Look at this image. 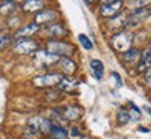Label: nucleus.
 Returning <instances> with one entry per match:
<instances>
[{
  "mask_svg": "<svg viewBox=\"0 0 151 139\" xmlns=\"http://www.w3.org/2000/svg\"><path fill=\"white\" fill-rule=\"evenodd\" d=\"M133 33L128 32V31H122V32L115 33L114 36L111 38V46L112 49L119 53H125L132 49L133 45Z\"/></svg>",
  "mask_w": 151,
  "mask_h": 139,
  "instance_id": "obj_1",
  "label": "nucleus"
},
{
  "mask_svg": "<svg viewBox=\"0 0 151 139\" xmlns=\"http://www.w3.org/2000/svg\"><path fill=\"white\" fill-rule=\"evenodd\" d=\"M46 50L51 54L57 56V57H68L73 53V46L69 45L67 42H60V41H50L47 42Z\"/></svg>",
  "mask_w": 151,
  "mask_h": 139,
  "instance_id": "obj_2",
  "label": "nucleus"
},
{
  "mask_svg": "<svg viewBox=\"0 0 151 139\" xmlns=\"http://www.w3.org/2000/svg\"><path fill=\"white\" fill-rule=\"evenodd\" d=\"M63 75L53 72V74H46V75H40V77H35L32 79V82L35 86L37 88H53L57 86L61 81H63Z\"/></svg>",
  "mask_w": 151,
  "mask_h": 139,
  "instance_id": "obj_3",
  "label": "nucleus"
},
{
  "mask_svg": "<svg viewBox=\"0 0 151 139\" xmlns=\"http://www.w3.org/2000/svg\"><path fill=\"white\" fill-rule=\"evenodd\" d=\"M150 17H151V13L147 9H144V7L143 9H136L126 17V20L124 21V25L125 27H134V25H139L140 22L146 21Z\"/></svg>",
  "mask_w": 151,
  "mask_h": 139,
  "instance_id": "obj_4",
  "label": "nucleus"
},
{
  "mask_svg": "<svg viewBox=\"0 0 151 139\" xmlns=\"http://www.w3.org/2000/svg\"><path fill=\"white\" fill-rule=\"evenodd\" d=\"M37 47H39V45L35 41L24 38V39H19L18 43L14 46V51L18 54H31V53L37 50Z\"/></svg>",
  "mask_w": 151,
  "mask_h": 139,
  "instance_id": "obj_5",
  "label": "nucleus"
},
{
  "mask_svg": "<svg viewBox=\"0 0 151 139\" xmlns=\"http://www.w3.org/2000/svg\"><path fill=\"white\" fill-rule=\"evenodd\" d=\"M60 57L51 54L47 50H36L35 51V63H37L42 67H49L55 63H58Z\"/></svg>",
  "mask_w": 151,
  "mask_h": 139,
  "instance_id": "obj_6",
  "label": "nucleus"
},
{
  "mask_svg": "<svg viewBox=\"0 0 151 139\" xmlns=\"http://www.w3.org/2000/svg\"><path fill=\"white\" fill-rule=\"evenodd\" d=\"M121 9H122V0L105 3V4H101L100 7V15L105 17V18H111V17H115L121 11Z\"/></svg>",
  "mask_w": 151,
  "mask_h": 139,
  "instance_id": "obj_7",
  "label": "nucleus"
},
{
  "mask_svg": "<svg viewBox=\"0 0 151 139\" xmlns=\"http://www.w3.org/2000/svg\"><path fill=\"white\" fill-rule=\"evenodd\" d=\"M57 18H58V13L57 11H54V10H45V11H40L36 15L35 22L37 25H40V24H49Z\"/></svg>",
  "mask_w": 151,
  "mask_h": 139,
  "instance_id": "obj_8",
  "label": "nucleus"
},
{
  "mask_svg": "<svg viewBox=\"0 0 151 139\" xmlns=\"http://www.w3.org/2000/svg\"><path fill=\"white\" fill-rule=\"evenodd\" d=\"M61 114H63V117H64L67 121H79V118H81L83 114V111L81 107L71 106V107H65Z\"/></svg>",
  "mask_w": 151,
  "mask_h": 139,
  "instance_id": "obj_9",
  "label": "nucleus"
},
{
  "mask_svg": "<svg viewBox=\"0 0 151 139\" xmlns=\"http://www.w3.org/2000/svg\"><path fill=\"white\" fill-rule=\"evenodd\" d=\"M37 31H39V25H37L36 22H32V24H28L27 27L21 28L19 31H17V33H15V39H24V38H28L31 36V35H33V33H36Z\"/></svg>",
  "mask_w": 151,
  "mask_h": 139,
  "instance_id": "obj_10",
  "label": "nucleus"
},
{
  "mask_svg": "<svg viewBox=\"0 0 151 139\" xmlns=\"http://www.w3.org/2000/svg\"><path fill=\"white\" fill-rule=\"evenodd\" d=\"M58 64L61 67V70H63V72L67 75H72L76 71V64L68 57H60Z\"/></svg>",
  "mask_w": 151,
  "mask_h": 139,
  "instance_id": "obj_11",
  "label": "nucleus"
},
{
  "mask_svg": "<svg viewBox=\"0 0 151 139\" xmlns=\"http://www.w3.org/2000/svg\"><path fill=\"white\" fill-rule=\"evenodd\" d=\"M43 0H25L22 4V10L25 13H35L43 9Z\"/></svg>",
  "mask_w": 151,
  "mask_h": 139,
  "instance_id": "obj_12",
  "label": "nucleus"
},
{
  "mask_svg": "<svg viewBox=\"0 0 151 139\" xmlns=\"http://www.w3.org/2000/svg\"><path fill=\"white\" fill-rule=\"evenodd\" d=\"M151 67V45L144 49L142 53V59H140V65H139V72L146 71L147 68Z\"/></svg>",
  "mask_w": 151,
  "mask_h": 139,
  "instance_id": "obj_13",
  "label": "nucleus"
},
{
  "mask_svg": "<svg viewBox=\"0 0 151 139\" xmlns=\"http://www.w3.org/2000/svg\"><path fill=\"white\" fill-rule=\"evenodd\" d=\"M140 59H142V53L139 50H133V49H130V50L125 51L124 53V61L125 63H128V64H137L139 61H140Z\"/></svg>",
  "mask_w": 151,
  "mask_h": 139,
  "instance_id": "obj_14",
  "label": "nucleus"
},
{
  "mask_svg": "<svg viewBox=\"0 0 151 139\" xmlns=\"http://www.w3.org/2000/svg\"><path fill=\"white\" fill-rule=\"evenodd\" d=\"M90 67H92V71L94 74V78L96 79H101L103 78V74H104V65L100 60H92L90 61Z\"/></svg>",
  "mask_w": 151,
  "mask_h": 139,
  "instance_id": "obj_15",
  "label": "nucleus"
},
{
  "mask_svg": "<svg viewBox=\"0 0 151 139\" xmlns=\"http://www.w3.org/2000/svg\"><path fill=\"white\" fill-rule=\"evenodd\" d=\"M47 33L50 36H54V38H61V36H65L67 35V31H65L64 27H61L58 24H54V25H50V27L46 29Z\"/></svg>",
  "mask_w": 151,
  "mask_h": 139,
  "instance_id": "obj_16",
  "label": "nucleus"
},
{
  "mask_svg": "<svg viewBox=\"0 0 151 139\" xmlns=\"http://www.w3.org/2000/svg\"><path fill=\"white\" fill-rule=\"evenodd\" d=\"M50 134L53 136V139H67V136H68V132L60 125H53Z\"/></svg>",
  "mask_w": 151,
  "mask_h": 139,
  "instance_id": "obj_17",
  "label": "nucleus"
},
{
  "mask_svg": "<svg viewBox=\"0 0 151 139\" xmlns=\"http://www.w3.org/2000/svg\"><path fill=\"white\" fill-rule=\"evenodd\" d=\"M15 10V3L13 0H7L0 4V14H11Z\"/></svg>",
  "mask_w": 151,
  "mask_h": 139,
  "instance_id": "obj_18",
  "label": "nucleus"
},
{
  "mask_svg": "<svg viewBox=\"0 0 151 139\" xmlns=\"http://www.w3.org/2000/svg\"><path fill=\"white\" fill-rule=\"evenodd\" d=\"M40 122H42V117H32V118L28 120V128L32 132H37L40 130Z\"/></svg>",
  "mask_w": 151,
  "mask_h": 139,
  "instance_id": "obj_19",
  "label": "nucleus"
},
{
  "mask_svg": "<svg viewBox=\"0 0 151 139\" xmlns=\"http://www.w3.org/2000/svg\"><path fill=\"white\" fill-rule=\"evenodd\" d=\"M78 82H75V81H71V79H67V78H63V81L57 85L61 90H71L73 86H76Z\"/></svg>",
  "mask_w": 151,
  "mask_h": 139,
  "instance_id": "obj_20",
  "label": "nucleus"
},
{
  "mask_svg": "<svg viewBox=\"0 0 151 139\" xmlns=\"http://www.w3.org/2000/svg\"><path fill=\"white\" fill-rule=\"evenodd\" d=\"M150 3H151V0H130L128 3V6L130 9L136 10V9H143L147 4H150Z\"/></svg>",
  "mask_w": 151,
  "mask_h": 139,
  "instance_id": "obj_21",
  "label": "nucleus"
},
{
  "mask_svg": "<svg viewBox=\"0 0 151 139\" xmlns=\"http://www.w3.org/2000/svg\"><path fill=\"white\" fill-rule=\"evenodd\" d=\"M129 120H130V118H129L128 109L121 107V109L118 110V121H119V124H126Z\"/></svg>",
  "mask_w": 151,
  "mask_h": 139,
  "instance_id": "obj_22",
  "label": "nucleus"
},
{
  "mask_svg": "<svg viewBox=\"0 0 151 139\" xmlns=\"http://www.w3.org/2000/svg\"><path fill=\"white\" fill-rule=\"evenodd\" d=\"M78 39H79V42H81V45H82L86 50H90V49H93V43H92V41L89 39V38L86 36V35H83V33H81L78 36Z\"/></svg>",
  "mask_w": 151,
  "mask_h": 139,
  "instance_id": "obj_23",
  "label": "nucleus"
},
{
  "mask_svg": "<svg viewBox=\"0 0 151 139\" xmlns=\"http://www.w3.org/2000/svg\"><path fill=\"white\" fill-rule=\"evenodd\" d=\"M128 113H129V118L133 120V121L140 120V117H142V113H140V110H139V107H136V106H133L132 109H129Z\"/></svg>",
  "mask_w": 151,
  "mask_h": 139,
  "instance_id": "obj_24",
  "label": "nucleus"
},
{
  "mask_svg": "<svg viewBox=\"0 0 151 139\" xmlns=\"http://www.w3.org/2000/svg\"><path fill=\"white\" fill-rule=\"evenodd\" d=\"M51 127H53V124H51L50 120H47V118H42L40 130H39V131H42V132H50Z\"/></svg>",
  "mask_w": 151,
  "mask_h": 139,
  "instance_id": "obj_25",
  "label": "nucleus"
},
{
  "mask_svg": "<svg viewBox=\"0 0 151 139\" xmlns=\"http://www.w3.org/2000/svg\"><path fill=\"white\" fill-rule=\"evenodd\" d=\"M9 42H10V36H9V35L0 32V49H3V47L7 46V45H9Z\"/></svg>",
  "mask_w": 151,
  "mask_h": 139,
  "instance_id": "obj_26",
  "label": "nucleus"
},
{
  "mask_svg": "<svg viewBox=\"0 0 151 139\" xmlns=\"http://www.w3.org/2000/svg\"><path fill=\"white\" fill-rule=\"evenodd\" d=\"M19 24H21V17H18V15H17V17H13V18H10V21H9V25L11 28H17Z\"/></svg>",
  "mask_w": 151,
  "mask_h": 139,
  "instance_id": "obj_27",
  "label": "nucleus"
},
{
  "mask_svg": "<svg viewBox=\"0 0 151 139\" xmlns=\"http://www.w3.org/2000/svg\"><path fill=\"white\" fill-rule=\"evenodd\" d=\"M144 79H146L147 83H151V67L144 71Z\"/></svg>",
  "mask_w": 151,
  "mask_h": 139,
  "instance_id": "obj_28",
  "label": "nucleus"
},
{
  "mask_svg": "<svg viewBox=\"0 0 151 139\" xmlns=\"http://www.w3.org/2000/svg\"><path fill=\"white\" fill-rule=\"evenodd\" d=\"M112 78L116 81V83H118V86H121L122 85V79H121V77H119L118 72H112Z\"/></svg>",
  "mask_w": 151,
  "mask_h": 139,
  "instance_id": "obj_29",
  "label": "nucleus"
},
{
  "mask_svg": "<svg viewBox=\"0 0 151 139\" xmlns=\"http://www.w3.org/2000/svg\"><path fill=\"white\" fill-rule=\"evenodd\" d=\"M71 136H79L78 128H72V130H71Z\"/></svg>",
  "mask_w": 151,
  "mask_h": 139,
  "instance_id": "obj_30",
  "label": "nucleus"
},
{
  "mask_svg": "<svg viewBox=\"0 0 151 139\" xmlns=\"http://www.w3.org/2000/svg\"><path fill=\"white\" fill-rule=\"evenodd\" d=\"M103 1V4H105V3H111V1H115V0H101Z\"/></svg>",
  "mask_w": 151,
  "mask_h": 139,
  "instance_id": "obj_31",
  "label": "nucleus"
},
{
  "mask_svg": "<svg viewBox=\"0 0 151 139\" xmlns=\"http://www.w3.org/2000/svg\"><path fill=\"white\" fill-rule=\"evenodd\" d=\"M87 1H89V3H92V1H94V0H87Z\"/></svg>",
  "mask_w": 151,
  "mask_h": 139,
  "instance_id": "obj_32",
  "label": "nucleus"
},
{
  "mask_svg": "<svg viewBox=\"0 0 151 139\" xmlns=\"http://www.w3.org/2000/svg\"><path fill=\"white\" fill-rule=\"evenodd\" d=\"M14 1H22V0H14Z\"/></svg>",
  "mask_w": 151,
  "mask_h": 139,
  "instance_id": "obj_33",
  "label": "nucleus"
}]
</instances>
